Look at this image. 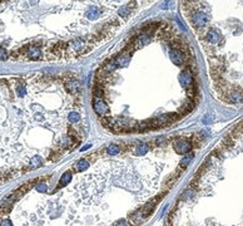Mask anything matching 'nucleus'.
Listing matches in <instances>:
<instances>
[{
    "label": "nucleus",
    "instance_id": "20e7f679",
    "mask_svg": "<svg viewBox=\"0 0 243 226\" xmlns=\"http://www.w3.org/2000/svg\"><path fill=\"white\" fill-rule=\"evenodd\" d=\"M42 165H43V159H42V157H39V156H34V157L32 158V162H30V168H32V170H35V168L40 167Z\"/></svg>",
    "mask_w": 243,
    "mask_h": 226
},
{
    "label": "nucleus",
    "instance_id": "7ed1b4c3",
    "mask_svg": "<svg viewBox=\"0 0 243 226\" xmlns=\"http://www.w3.org/2000/svg\"><path fill=\"white\" fill-rule=\"evenodd\" d=\"M94 111L99 116H105L108 113V107L102 102V99H94Z\"/></svg>",
    "mask_w": 243,
    "mask_h": 226
},
{
    "label": "nucleus",
    "instance_id": "1a4fd4ad",
    "mask_svg": "<svg viewBox=\"0 0 243 226\" xmlns=\"http://www.w3.org/2000/svg\"><path fill=\"white\" fill-rule=\"evenodd\" d=\"M0 226H13V224L9 220H2L0 221Z\"/></svg>",
    "mask_w": 243,
    "mask_h": 226
},
{
    "label": "nucleus",
    "instance_id": "39448f33",
    "mask_svg": "<svg viewBox=\"0 0 243 226\" xmlns=\"http://www.w3.org/2000/svg\"><path fill=\"white\" fill-rule=\"evenodd\" d=\"M70 180H72V172H70V171H69V172H65V174L62 176L60 181H59L58 187H60V186H65V185L68 183Z\"/></svg>",
    "mask_w": 243,
    "mask_h": 226
},
{
    "label": "nucleus",
    "instance_id": "f03ea898",
    "mask_svg": "<svg viewBox=\"0 0 243 226\" xmlns=\"http://www.w3.org/2000/svg\"><path fill=\"white\" fill-rule=\"evenodd\" d=\"M173 148H174V151L177 152V153L182 155V153H185V152H188V151L192 150V143L188 142V141H185V140H181V141H178V142L174 143Z\"/></svg>",
    "mask_w": 243,
    "mask_h": 226
},
{
    "label": "nucleus",
    "instance_id": "0eeeda50",
    "mask_svg": "<svg viewBox=\"0 0 243 226\" xmlns=\"http://www.w3.org/2000/svg\"><path fill=\"white\" fill-rule=\"evenodd\" d=\"M108 153L109 155H112V156H114V155H117V153H119V151H120V147L119 146H117V144H110L109 147H108Z\"/></svg>",
    "mask_w": 243,
    "mask_h": 226
},
{
    "label": "nucleus",
    "instance_id": "6e6552de",
    "mask_svg": "<svg viewBox=\"0 0 243 226\" xmlns=\"http://www.w3.org/2000/svg\"><path fill=\"white\" fill-rule=\"evenodd\" d=\"M6 58H8L6 52H5L4 49H2V48H0V60H4V59H6Z\"/></svg>",
    "mask_w": 243,
    "mask_h": 226
},
{
    "label": "nucleus",
    "instance_id": "f257e3e1",
    "mask_svg": "<svg viewBox=\"0 0 243 226\" xmlns=\"http://www.w3.org/2000/svg\"><path fill=\"white\" fill-rule=\"evenodd\" d=\"M191 23L193 24V26L196 29H202L204 28L208 23V17L202 11H193L192 13V18H191Z\"/></svg>",
    "mask_w": 243,
    "mask_h": 226
},
{
    "label": "nucleus",
    "instance_id": "423d86ee",
    "mask_svg": "<svg viewBox=\"0 0 243 226\" xmlns=\"http://www.w3.org/2000/svg\"><path fill=\"white\" fill-rule=\"evenodd\" d=\"M192 159H193V155H192V153L184 156V157L182 158V161H181V166H182L183 168H185L188 165H189V163L192 162Z\"/></svg>",
    "mask_w": 243,
    "mask_h": 226
}]
</instances>
